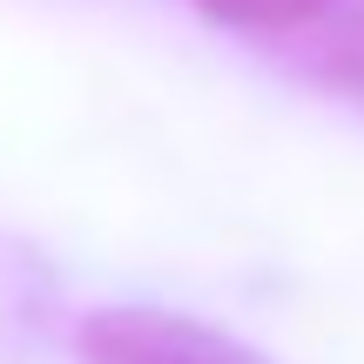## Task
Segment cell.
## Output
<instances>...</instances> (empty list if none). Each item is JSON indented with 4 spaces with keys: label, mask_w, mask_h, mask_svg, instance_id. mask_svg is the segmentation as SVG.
I'll use <instances>...</instances> for the list:
<instances>
[{
    "label": "cell",
    "mask_w": 364,
    "mask_h": 364,
    "mask_svg": "<svg viewBox=\"0 0 364 364\" xmlns=\"http://www.w3.org/2000/svg\"><path fill=\"white\" fill-rule=\"evenodd\" d=\"M81 364H277L257 344L203 324L182 311H149V304H108L88 311L75 331Z\"/></svg>",
    "instance_id": "cell-1"
},
{
    "label": "cell",
    "mask_w": 364,
    "mask_h": 364,
    "mask_svg": "<svg viewBox=\"0 0 364 364\" xmlns=\"http://www.w3.org/2000/svg\"><path fill=\"white\" fill-rule=\"evenodd\" d=\"M196 7L223 27H243V34H290V27L331 14L338 0H196Z\"/></svg>",
    "instance_id": "cell-2"
}]
</instances>
